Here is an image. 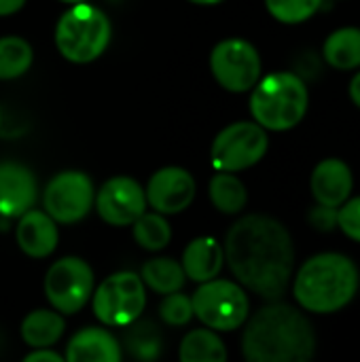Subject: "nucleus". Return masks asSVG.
I'll use <instances>...</instances> for the list:
<instances>
[{
	"mask_svg": "<svg viewBox=\"0 0 360 362\" xmlns=\"http://www.w3.org/2000/svg\"><path fill=\"white\" fill-rule=\"evenodd\" d=\"M125 344H127L132 356L142 358V361H153L161 352V337L149 322H140V325L132 327V331L125 337Z\"/></svg>",
	"mask_w": 360,
	"mask_h": 362,
	"instance_id": "obj_27",
	"label": "nucleus"
},
{
	"mask_svg": "<svg viewBox=\"0 0 360 362\" xmlns=\"http://www.w3.org/2000/svg\"><path fill=\"white\" fill-rule=\"evenodd\" d=\"M0 123H2V117H0Z\"/></svg>",
	"mask_w": 360,
	"mask_h": 362,
	"instance_id": "obj_36",
	"label": "nucleus"
},
{
	"mask_svg": "<svg viewBox=\"0 0 360 362\" xmlns=\"http://www.w3.org/2000/svg\"><path fill=\"white\" fill-rule=\"evenodd\" d=\"M225 261L242 286L267 301H278L286 295L295 269L293 238L280 221L248 214L229 229Z\"/></svg>",
	"mask_w": 360,
	"mask_h": 362,
	"instance_id": "obj_1",
	"label": "nucleus"
},
{
	"mask_svg": "<svg viewBox=\"0 0 360 362\" xmlns=\"http://www.w3.org/2000/svg\"><path fill=\"white\" fill-rule=\"evenodd\" d=\"M146 191L129 176H115L95 193V210L112 227L134 225L146 212Z\"/></svg>",
	"mask_w": 360,
	"mask_h": 362,
	"instance_id": "obj_12",
	"label": "nucleus"
},
{
	"mask_svg": "<svg viewBox=\"0 0 360 362\" xmlns=\"http://www.w3.org/2000/svg\"><path fill=\"white\" fill-rule=\"evenodd\" d=\"M23 4H25V0H0V17H6V15L21 11Z\"/></svg>",
	"mask_w": 360,
	"mask_h": 362,
	"instance_id": "obj_32",
	"label": "nucleus"
},
{
	"mask_svg": "<svg viewBox=\"0 0 360 362\" xmlns=\"http://www.w3.org/2000/svg\"><path fill=\"white\" fill-rule=\"evenodd\" d=\"M325 0H265L269 15L282 23H303L318 13Z\"/></svg>",
	"mask_w": 360,
	"mask_h": 362,
	"instance_id": "obj_26",
	"label": "nucleus"
},
{
	"mask_svg": "<svg viewBox=\"0 0 360 362\" xmlns=\"http://www.w3.org/2000/svg\"><path fill=\"white\" fill-rule=\"evenodd\" d=\"M66 322L57 310H34L21 322V339L32 348H51L64 335Z\"/></svg>",
	"mask_w": 360,
	"mask_h": 362,
	"instance_id": "obj_19",
	"label": "nucleus"
},
{
	"mask_svg": "<svg viewBox=\"0 0 360 362\" xmlns=\"http://www.w3.org/2000/svg\"><path fill=\"white\" fill-rule=\"evenodd\" d=\"M225 252L214 238H195L182 252V267L193 282L214 280L223 269Z\"/></svg>",
	"mask_w": 360,
	"mask_h": 362,
	"instance_id": "obj_18",
	"label": "nucleus"
},
{
	"mask_svg": "<svg viewBox=\"0 0 360 362\" xmlns=\"http://www.w3.org/2000/svg\"><path fill=\"white\" fill-rule=\"evenodd\" d=\"M339 229L354 242H360V195L348 199L339 210Z\"/></svg>",
	"mask_w": 360,
	"mask_h": 362,
	"instance_id": "obj_29",
	"label": "nucleus"
},
{
	"mask_svg": "<svg viewBox=\"0 0 360 362\" xmlns=\"http://www.w3.org/2000/svg\"><path fill=\"white\" fill-rule=\"evenodd\" d=\"M110 21L104 11L93 4L76 2L55 25V47L72 64H89L98 59L110 42Z\"/></svg>",
	"mask_w": 360,
	"mask_h": 362,
	"instance_id": "obj_5",
	"label": "nucleus"
},
{
	"mask_svg": "<svg viewBox=\"0 0 360 362\" xmlns=\"http://www.w3.org/2000/svg\"><path fill=\"white\" fill-rule=\"evenodd\" d=\"M195 178L182 168H163L146 185L149 206L161 214H178L195 199Z\"/></svg>",
	"mask_w": 360,
	"mask_h": 362,
	"instance_id": "obj_13",
	"label": "nucleus"
},
{
	"mask_svg": "<svg viewBox=\"0 0 360 362\" xmlns=\"http://www.w3.org/2000/svg\"><path fill=\"white\" fill-rule=\"evenodd\" d=\"M310 187H312L316 204L342 208L350 199L354 180H352V172L348 163L331 157V159H323L314 168Z\"/></svg>",
	"mask_w": 360,
	"mask_h": 362,
	"instance_id": "obj_16",
	"label": "nucleus"
},
{
	"mask_svg": "<svg viewBox=\"0 0 360 362\" xmlns=\"http://www.w3.org/2000/svg\"><path fill=\"white\" fill-rule=\"evenodd\" d=\"M45 295L53 310L76 314L93 297V269L79 257L55 261L45 276Z\"/></svg>",
	"mask_w": 360,
	"mask_h": 362,
	"instance_id": "obj_9",
	"label": "nucleus"
},
{
	"mask_svg": "<svg viewBox=\"0 0 360 362\" xmlns=\"http://www.w3.org/2000/svg\"><path fill=\"white\" fill-rule=\"evenodd\" d=\"M189 2H193V4H204V6H210V4H219V2H223V0H189Z\"/></svg>",
	"mask_w": 360,
	"mask_h": 362,
	"instance_id": "obj_34",
	"label": "nucleus"
},
{
	"mask_svg": "<svg viewBox=\"0 0 360 362\" xmlns=\"http://www.w3.org/2000/svg\"><path fill=\"white\" fill-rule=\"evenodd\" d=\"M36 178L32 170L17 161L0 163V214L6 218H19L32 210L36 202Z\"/></svg>",
	"mask_w": 360,
	"mask_h": 362,
	"instance_id": "obj_14",
	"label": "nucleus"
},
{
	"mask_svg": "<svg viewBox=\"0 0 360 362\" xmlns=\"http://www.w3.org/2000/svg\"><path fill=\"white\" fill-rule=\"evenodd\" d=\"M45 210L62 225L83 221L95 204L93 182L85 172L68 170L55 174L45 187Z\"/></svg>",
	"mask_w": 360,
	"mask_h": 362,
	"instance_id": "obj_11",
	"label": "nucleus"
},
{
	"mask_svg": "<svg viewBox=\"0 0 360 362\" xmlns=\"http://www.w3.org/2000/svg\"><path fill=\"white\" fill-rule=\"evenodd\" d=\"M178 356L182 362H225L227 348L214 329H195L180 341Z\"/></svg>",
	"mask_w": 360,
	"mask_h": 362,
	"instance_id": "obj_21",
	"label": "nucleus"
},
{
	"mask_svg": "<svg viewBox=\"0 0 360 362\" xmlns=\"http://www.w3.org/2000/svg\"><path fill=\"white\" fill-rule=\"evenodd\" d=\"M140 276H142L144 284L159 295H170V293L180 291L187 280V272H185L182 263L168 259V257L146 261L142 265Z\"/></svg>",
	"mask_w": 360,
	"mask_h": 362,
	"instance_id": "obj_22",
	"label": "nucleus"
},
{
	"mask_svg": "<svg viewBox=\"0 0 360 362\" xmlns=\"http://www.w3.org/2000/svg\"><path fill=\"white\" fill-rule=\"evenodd\" d=\"M142 276L134 272H117L108 276L93 293V314L106 327L134 325L146 305V288Z\"/></svg>",
	"mask_w": 360,
	"mask_h": 362,
	"instance_id": "obj_6",
	"label": "nucleus"
},
{
	"mask_svg": "<svg viewBox=\"0 0 360 362\" xmlns=\"http://www.w3.org/2000/svg\"><path fill=\"white\" fill-rule=\"evenodd\" d=\"M134 240L140 248L157 252L163 250L172 240V227L161 212H144L134 225Z\"/></svg>",
	"mask_w": 360,
	"mask_h": 362,
	"instance_id": "obj_25",
	"label": "nucleus"
},
{
	"mask_svg": "<svg viewBox=\"0 0 360 362\" xmlns=\"http://www.w3.org/2000/svg\"><path fill=\"white\" fill-rule=\"evenodd\" d=\"M350 98H352V102L360 108V72L354 74V78L350 81Z\"/></svg>",
	"mask_w": 360,
	"mask_h": 362,
	"instance_id": "obj_33",
	"label": "nucleus"
},
{
	"mask_svg": "<svg viewBox=\"0 0 360 362\" xmlns=\"http://www.w3.org/2000/svg\"><path fill=\"white\" fill-rule=\"evenodd\" d=\"M62 2H68V4H76V2H87V0H62Z\"/></svg>",
	"mask_w": 360,
	"mask_h": 362,
	"instance_id": "obj_35",
	"label": "nucleus"
},
{
	"mask_svg": "<svg viewBox=\"0 0 360 362\" xmlns=\"http://www.w3.org/2000/svg\"><path fill=\"white\" fill-rule=\"evenodd\" d=\"M359 284L354 261L346 255L323 252L301 265L293 282V295L306 312L333 314L354 299Z\"/></svg>",
	"mask_w": 360,
	"mask_h": 362,
	"instance_id": "obj_3",
	"label": "nucleus"
},
{
	"mask_svg": "<svg viewBox=\"0 0 360 362\" xmlns=\"http://www.w3.org/2000/svg\"><path fill=\"white\" fill-rule=\"evenodd\" d=\"M267 129L257 121L227 125L212 142V165L219 172H242L257 165L267 153Z\"/></svg>",
	"mask_w": 360,
	"mask_h": 362,
	"instance_id": "obj_8",
	"label": "nucleus"
},
{
	"mask_svg": "<svg viewBox=\"0 0 360 362\" xmlns=\"http://www.w3.org/2000/svg\"><path fill=\"white\" fill-rule=\"evenodd\" d=\"M210 70L216 83L231 91H252L261 78V55L244 38H225L210 53Z\"/></svg>",
	"mask_w": 360,
	"mask_h": 362,
	"instance_id": "obj_10",
	"label": "nucleus"
},
{
	"mask_svg": "<svg viewBox=\"0 0 360 362\" xmlns=\"http://www.w3.org/2000/svg\"><path fill=\"white\" fill-rule=\"evenodd\" d=\"M25 362H34V361H51V362H62V354L57 352H51L49 348H34V352L25 354Z\"/></svg>",
	"mask_w": 360,
	"mask_h": 362,
	"instance_id": "obj_31",
	"label": "nucleus"
},
{
	"mask_svg": "<svg viewBox=\"0 0 360 362\" xmlns=\"http://www.w3.org/2000/svg\"><path fill=\"white\" fill-rule=\"evenodd\" d=\"M68 362H119L121 361V346L106 329L87 327L79 331L68 348H66Z\"/></svg>",
	"mask_w": 360,
	"mask_h": 362,
	"instance_id": "obj_17",
	"label": "nucleus"
},
{
	"mask_svg": "<svg viewBox=\"0 0 360 362\" xmlns=\"http://www.w3.org/2000/svg\"><path fill=\"white\" fill-rule=\"evenodd\" d=\"M214 208L223 214H238L246 206V187L233 172H219L208 187Z\"/></svg>",
	"mask_w": 360,
	"mask_h": 362,
	"instance_id": "obj_23",
	"label": "nucleus"
},
{
	"mask_svg": "<svg viewBox=\"0 0 360 362\" xmlns=\"http://www.w3.org/2000/svg\"><path fill=\"white\" fill-rule=\"evenodd\" d=\"M15 238L23 255L32 259H45L57 248V221L47 210H28L23 216H19Z\"/></svg>",
	"mask_w": 360,
	"mask_h": 362,
	"instance_id": "obj_15",
	"label": "nucleus"
},
{
	"mask_svg": "<svg viewBox=\"0 0 360 362\" xmlns=\"http://www.w3.org/2000/svg\"><path fill=\"white\" fill-rule=\"evenodd\" d=\"M159 316L170 327H185V325H189L191 318L195 316L193 297H187L180 291L166 295V299L159 305Z\"/></svg>",
	"mask_w": 360,
	"mask_h": 362,
	"instance_id": "obj_28",
	"label": "nucleus"
},
{
	"mask_svg": "<svg viewBox=\"0 0 360 362\" xmlns=\"http://www.w3.org/2000/svg\"><path fill=\"white\" fill-rule=\"evenodd\" d=\"M308 218L316 231H333L335 227H339V208L318 204L310 210Z\"/></svg>",
	"mask_w": 360,
	"mask_h": 362,
	"instance_id": "obj_30",
	"label": "nucleus"
},
{
	"mask_svg": "<svg viewBox=\"0 0 360 362\" xmlns=\"http://www.w3.org/2000/svg\"><path fill=\"white\" fill-rule=\"evenodd\" d=\"M195 318L214 331L240 329L250 312L244 288L231 280H208L193 295Z\"/></svg>",
	"mask_w": 360,
	"mask_h": 362,
	"instance_id": "obj_7",
	"label": "nucleus"
},
{
	"mask_svg": "<svg viewBox=\"0 0 360 362\" xmlns=\"http://www.w3.org/2000/svg\"><path fill=\"white\" fill-rule=\"evenodd\" d=\"M316 352L310 320L293 305L269 303L246 325L242 354L250 362H306Z\"/></svg>",
	"mask_w": 360,
	"mask_h": 362,
	"instance_id": "obj_2",
	"label": "nucleus"
},
{
	"mask_svg": "<svg viewBox=\"0 0 360 362\" xmlns=\"http://www.w3.org/2000/svg\"><path fill=\"white\" fill-rule=\"evenodd\" d=\"M34 51L28 40L21 36H2L0 38V81L19 78L32 66Z\"/></svg>",
	"mask_w": 360,
	"mask_h": 362,
	"instance_id": "obj_24",
	"label": "nucleus"
},
{
	"mask_svg": "<svg viewBox=\"0 0 360 362\" xmlns=\"http://www.w3.org/2000/svg\"><path fill=\"white\" fill-rule=\"evenodd\" d=\"M310 106L306 81L293 72H272L252 87L250 115L269 132H286L301 123Z\"/></svg>",
	"mask_w": 360,
	"mask_h": 362,
	"instance_id": "obj_4",
	"label": "nucleus"
},
{
	"mask_svg": "<svg viewBox=\"0 0 360 362\" xmlns=\"http://www.w3.org/2000/svg\"><path fill=\"white\" fill-rule=\"evenodd\" d=\"M325 62L337 70H354L360 66V28L335 30L323 47Z\"/></svg>",
	"mask_w": 360,
	"mask_h": 362,
	"instance_id": "obj_20",
	"label": "nucleus"
}]
</instances>
